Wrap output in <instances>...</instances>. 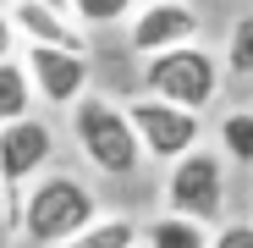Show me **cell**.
Instances as JSON below:
<instances>
[{
    "instance_id": "obj_13",
    "label": "cell",
    "mask_w": 253,
    "mask_h": 248,
    "mask_svg": "<svg viewBox=\"0 0 253 248\" xmlns=\"http://www.w3.org/2000/svg\"><path fill=\"white\" fill-rule=\"evenodd\" d=\"M33 110H39V99H33V83H28L22 50H17V55H6V61H0V127H6V121L33 116Z\"/></svg>"
},
{
    "instance_id": "obj_18",
    "label": "cell",
    "mask_w": 253,
    "mask_h": 248,
    "mask_svg": "<svg viewBox=\"0 0 253 248\" xmlns=\"http://www.w3.org/2000/svg\"><path fill=\"white\" fill-rule=\"evenodd\" d=\"M0 248H17V232H11V221L0 215Z\"/></svg>"
},
{
    "instance_id": "obj_16",
    "label": "cell",
    "mask_w": 253,
    "mask_h": 248,
    "mask_svg": "<svg viewBox=\"0 0 253 248\" xmlns=\"http://www.w3.org/2000/svg\"><path fill=\"white\" fill-rule=\"evenodd\" d=\"M209 248H253V215H242V221H220L215 232H209Z\"/></svg>"
},
{
    "instance_id": "obj_19",
    "label": "cell",
    "mask_w": 253,
    "mask_h": 248,
    "mask_svg": "<svg viewBox=\"0 0 253 248\" xmlns=\"http://www.w3.org/2000/svg\"><path fill=\"white\" fill-rule=\"evenodd\" d=\"M11 210V193H6V182H0V215H6Z\"/></svg>"
},
{
    "instance_id": "obj_6",
    "label": "cell",
    "mask_w": 253,
    "mask_h": 248,
    "mask_svg": "<svg viewBox=\"0 0 253 248\" xmlns=\"http://www.w3.org/2000/svg\"><path fill=\"white\" fill-rule=\"evenodd\" d=\"M61 154V133L50 116H22V121H6L0 127V182H6V193L17 198L33 177H44L50 165Z\"/></svg>"
},
{
    "instance_id": "obj_15",
    "label": "cell",
    "mask_w": 253,
    "mask_h": 248,
    "mask_svg": "<svg viewBox=\"0 0 253 248\" xmlns=\"http://www.w3.org/2000/svg\"><path fill=\"white\" fill-rule=\"evenodd\" d=\"M72 17H77V28L83 33H110V28H126L132 22V11H138V0H72L66 6Z\"/></svg>"
},
{
    "instance_id": "obj_17",
    "label": "cell",
    "mask_w": 253,
    "mask_h": 248,
    "mask_svg": "<svg viewBox=\"0 0 253 248\" xmlns=\"http://www.w3.org/2000/svg\"><path fill=\"white\" fill-rule=\"evenodd\" d=\"M17 50H22V39H17V28H11L6 0H0V61H6V55H17Z\"/></svg>"
},
{
    "instance_id": "obj_12",
    "label": "cell",
    "mask_w": 253,
    "mask_h": 248,
    "mask_svg": "<svg viewBox=\"0 0 253 248\" xmlns=\"http://www.w3.org/2000/svg\"><path fill=\"white\" fill-rule=\"evenodd\" d=\"M209 232H215V226L160 210V215L143 221V237H138V243H143V248H209Z\"/></svg>"
},
{
    "instance_id": "obj_11",
    "label": "cell",
    "mask_w": 253,
    "mask_h": 248,
    "mask_svg": "<svg viewBox=\"0 0 253 248\" xmlns=\"http://www.w3.org/2000/svg\"><path fill=\"white\" fill-rule=\"evenodd\" d=\"M138 237H143V226L126 210H99L88 226H83L72 243H61V248H138Z\"/></svg>"
},
{
    "instance_id": "obj_10",
    "label": "cell",
    "mask_w": 253,
    "mask_h": 248,
    "mask_svg": "<svg viewBox=\"0 0 253 248\" xmlns=\"http://www.w3.org/2000/svg\"><path fill=\"white\" fill-rule=\"evenodd\" d=\"M220 149L226 165H242V171H253V99L248 105H231L215 116V138H209Z\"/></svg>"
},
{
    "instance_id": "obj_1",
    "label": "cell",
    "mask_w": 253,
    "mask_h": 248,
    "mask_svg": "<svg viewBox=\"0 0 253 248\" xmlns=\"http://www.w3.org/2000/svg\"><path fill=\"white\" fill-rule=\"evenodd\" d=\"M99 215V193L88 182V171H77V165H50L44 177H33L17 198H11V232L33 248H61L72 243L83 226Z\"/></svg>"
},
{
    "instance_id": "obj_20",
    "label": "cell",
    "mask_w": 253,
    "mask_h": 248,
    "mask_svg": "<svg viewBox=\"0 0 253 248\" xmlns=\"http://www.w3.org/2000/svg\"><path fill=\"white\" fill-rule=\"evenodd\" d=\"M138 248H143V243H138Z\"/></svg>"
},
{
    "instance_id": "obj_4",
    "label": "cell",
    "mask_w": 253,
    "mask_h": 248,
    "mask_svg": "<svg viewBox=\"0 0 253 248\" xmlns=\"http://www.w3.org/2000/svg\"><path fill=\"white\" fill-rule=\"evenodd\" d=\"M226 204H231V165L220 160L215 144H198L182 160L165 165V177H160V210L204 221V226H220Z\"/></svg>"
},
{
    "instance_id": "obj_9",
    "label": "cell",
    "mask_w": 253,
    "mask_h": 248,
    "mask_svg": "<svg viewBox=\"0 0 253 248\" xmlns=\"http://www.w3.org/2000/svg\"><path fill=\"white\" fill-rule=\"evenodd\" d=\"M11 28L22 45H50V50H88V33L77 28L72 11L50 6V0H6Z\"/></svg>"
},
{
    "instance_id": "obj_2",
    "label": "cell",
    "mask_w": 253,
    "mask_h": 248,
    "mask_svg": "<svg viewBox=\"0 0 253 248\" xmlns=\"http://www.w3.org/2000/svg\"><path fill=\"white\" fill-rule=\"evenodd\" d=\"M66 138L77 149V165L94 171L99 182H126L143 171V149L132 133V116H126L121 99L88 89L72 110H66Z\"/></svg>"
},
{
    "instance_id": "obj_14",
    "label": "cell",
    "mask_w": 253,
    "mask_h": 248,
    "mask_svg": "<svg viewBox=\"0 0 253 248\" xmlns=\"http://www.w3.org/2000/svg\"><path fill=\"white\" fill-rule=\"evenodd\" d=\"M220 66H226V77H242V83H253V11H242V17H231V28H226V39H220Z\"/></svg>"
},
{
    "instance_id": "obj_3",
    "label": "cell",
    "mask_w": 253,
    "mask_h": 248,
    "mask_svg": "<svg viewBox=\"0 0 253 248\" xmlns=\"http://www.w3.org/2000/svg\"><path fill=\"white\" fill-rule=\"evenodd\" d=\"M220 83H226V66H220V55L209 50L204 39L138 61V89H143V94L171 99V105L198 110V116H209V110L220 105Z\"/></svg>"
},
{
    "instance_id": "obj_7",
    "label": "cell",
    "mask_w": 253,
    "mask_h": 248,
    "mask_svg": "<svg viewBox=\"0 0 253 248\" xmlns=\"http://www.w3.org/2000/svg\"><path fill=\"white\" fill-rule=\"evenodd\" d=\"M121 39H126V50H132V61L176 50V45L204 39V11L193 0H138V11L121 28Z\"/></svg>"
},
{
    "instance_id": "obj_8",
    "label": "cell",
    "mask_w": 253,
    "mask_h": 248,
    "mask_svg": "<svg viewBox=\"0 0 253 248\" xmlns=\"http://www.w3.org/2000/svg\"><path fill=\"white\" fill-rule=\"evenodd\" d=\"M22 66H28V83H33V99L44 110H72L94 83V66L83 50H50V45H22Z\"/></svg>"
},
{
    "instance_id": "obj_5",
    "label": "cell",
    "mask_w": 253,
    "mask_h": 248,
    "mask_svg": "<svg viewBox=\"0 0 253 248\" xmlns=\"http://www.w3.org/2000/svg\"><path fill=\"white\" fill-rule=\"evenodd\" d=\"M126 116H132V133H138V149H143V165H171L182 160L187 149L209 144L204 138V116L198 110H182L171 99H154V94H132L126 99Z\"/></svg>"
}]
</instances>
